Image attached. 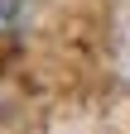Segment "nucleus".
Masks as SVG:
<instances>
[{"label":"nucleus","instance_id":"obj_1","mask_svg":"<svg viewBox=\"0 0 130 134\" xmlns=\"http://www.w3.org/2000/svg\"><path fill=\"white\" fill-rule=\"evenodd\" d=\"M29 19V0H0V34H14Z\"/></svg>","mask_w":130,"mask_h":134}]
</instances>
